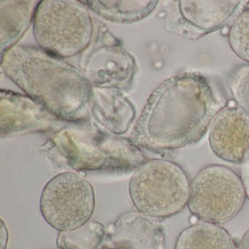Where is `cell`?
Returning a JSON list of instances; mask_svg holds the SVG:
<instances>
[{
  "mask_svg": "<svg viewBox=\"0 0 249 249\" xmlns=\"http://www.w3.org/2000/svg\"><path fill=\"white\" fill-rule=\"evenodd\" d=\"M25 97L5 93L1 100V136L46 129L52 116L44 107Z\"/></svg>",
  "mask_w": 249,
  "mask_h": 249,
  "instance_id": "obj_11",
  "label": "cell"
},
{
  "mask_svg": "<svg viewBox=\"0 0 249 249\" xmlns=\"http://www.w3.org/2000/svg\"><path fill=\"white\" fill-rule=\"evenodd\" d=\"M228 103L222 89L199 72L173 75L150 96L130 141L158 152L195 145Z\"/></svg>",
  "mask_w": 249,
  "mask_h": 249,
  "instance_id": "obj_1",
  "label": "cell"
},
{
  "mask_svg": "<svg viewBox=\"0 0 249 249\" xmlns=\"http://www.w3.org/2000/svg\"><path fill=\"white\" fill-rule=\"evenodd\" d=\"M175 249H235L228 231L221 225L201 222L183 229Z\"/></svg>",
  "mask_w": 249,
  "mask_h": 249,
  "instance_id": "obj_12",
  "label": "cell"
},
{
  "mask_svg": "<svg viewBox=\"0 0 249 249\" xmlns=\"http://www.w3.org/2000/svg\"><path fill=\"white\" fill-rule=\"evenodd\" d=\"M89 6L105 18L113 21H132L143 18L157 6V1L90 2Z\"/></svg>",
  "mask_w": 249,
  "mask_h": 249,
  "instance_id": "obj_14",
  "label": "cell"
},
{
  "mask_svg": "<svg viewBox=\"0 0 249 249\" xmlns=\"http://www.w3.org/2000/svg\"><path fill=\"white\" fill-rule=\"evenodd\" d=\"M8 241V232L5 223L1 219V249H6Z\"/></svg>",
  "mask_w": 249,
  "mask_h": 249,
  "instance_id": "obj_20",
  "label": "cell"
},
{
  "mask_svg": "<svg viewBox=\"0 0 249 249\" xmlns=\"http://www.w3.org/2000/svg\"><path fill=\"white\" fill-rule=\"evenodd\" d=\"M20 3V2H19ZM17 2L14 5V9H11L9 5H6V17H5V24L1 25L2 30L5 31L1 32L2 37L5 35V37L2 39V43L5 40V46L6 49L10 46V43H14V40H17V37H19L20 34H22L24 30L27 28L29 21L30 22L32 11H33V5L29 2H22L21 4Z\"/></svg>",
  "mask_w": 249,
  "mask_h": 249,
  "instance_id": "obj_16",
  "label": "cell"
},
{
  "mask_svg": "<svg viewBox=\"0 0 249 249\" xmlns=\"http://www.w3.org/2000/svg\"><path fill=\"white\" fill-rule=\"evenodd\" d=\"M93 186L84 176L65 172L51 179L40 196L45 221L59 231L75 230L90 221L94 211Z\"/></svg>",
  "mask_w": 249,
  "mask_h": 249,
  "instance_id": "obj_7",
  "label": "cell"
},
{
  "mask_svg": "<svg viewBox=\"0 0 249 249\" xmlns=\"http://www.w3.org/2000/svg\"><path fill=\"white\" fill-rule=\"evenodd\" d=\"M246 198L238 174L227 166L209 164L191 181L187 207L202 222L221 225L238 215Z\"/></svg>",
  "mask_w": 249,
  "mask_h": 249,
  "instance_id": "obj_5",
  "label": "cell"
},
{
  "mask_svg": "<svg viewBox=\"0 0 249 249\" xmlns=\"http://www.w3.org/2000/svg\"><path fill=\"white\" fill-rule=\"evenodd\" d=\"M208 142L212 152L223 161L243 164L249 156V115L238 106H227L213 122Z\"/></svg>",
  "mask_w": 249,
  "mask_h": 249,
  "instance_id": "obj_9",
  "label": "cell"
},
{
  "mask_svg": "<svg viewBox=\"0 0 249 249\" xmlns=\"http://www.w3.org/2000/svg\"><path fill=\"white\" fill-rule=\"evenodd\" d=\"M106 233L102 223L90 220L75 230L59 231L56 245L59 249H100L106 241Z\"/></svg>",
  "mask_w": 249,
  "mask_h": 249,
  "instance_id": "obj_13",
  "label": "cell"
},
{
  "mask_svg": "<svg viewBox=\"0 0 249 249\" xmlns=\"http://www.w3.org/2000/svg\"><path fill=\"white\" fill-rule=\"evenodd\" d=\"M191 182L174 161L147 160L131 177L129 193L138 212L152 218H167L187 207Z\"/></svg>",
  "mask_w": 249,
  "mask_h": 249,
  "instance_id": "obj_4",
  "label": "cell"
},
{
  "mask_svg": "<svg viewBox=\"0 0 249 249\" xmlns=\"http://www.w3.org/2000/svg\"><path fill=\"white\" fill-rule=\"evenodd\" d=\"M35 37L55 56L76 54L89 42L91 25L87 11L76 2L44 1L35 16Z\"/></svg>",
  "mask_w": 249,
  "mask_h": 249,
  "instance_id": "obj_6",
  "label": "cell"
},
{
  "mask_svg": "<svg viewBox=\"0 0 249 249\" xmlns=\"http://www.w3.org/2000/svg\"><path fill=\"white\" fill-rule=\"evenodd\" d=\"M46 50L17 47L5 56L8 76L36 102L68 121L87 117L90 88L76 70Z\"/></svg>",
  "mask_w": 249,
  "mask_h": 249,
  "instance_id": "obj_2",
  "label": "cell"
},
{
  "mask_svg": "<svg viewBox=\"0 0 249 249\" xmlns=\"http://www.w3.org/2000/svg\"><path fill=\"white\" fill-rule=\"evenodd\" d=\"M96 120L107 131L122 135L133 122L135 111L129 103L117 102L116 104H97L93 110Z\"/></svg>",
  "mask_w": 249,
  "mask_h": 249,
  "instance_id": "obj_15",
  "label": "cell"
},
{
  "mask_svg": "<svg viewBox=\"0 0 249 249\" xmlns=\"http://www.w3.org/2000/svg\"><path fill=\"white\" fill-rule=\"evenodd\" d=\"M242 165L241 177L246 189V196L249 199V156Z\"/></svg>",
  "mask_w": 249,
  "mask_h": 249,
  "instance_id": "obj_19",
  "label": "cell"
},
{
  "mask_svg": "<svg viewBox=\"0 0 249 249\" xmlns=\"http://www.w3.org/2000/svg\"><path fill=\"white\" fill-rule=\"evenodd\" d=\"M228 86L236 106L249 116V64L239 67L231 74Z\"/></svg>",
  "mask_w": 249,
  "mask_h": 249,
  "instance_id": "obj_18",
  "label": "cell"
},
{
  "mask_svg": "<svg viewBox=\"0 0 249 249\" xmlns=\"http://www.w3.org/2000/svg\"><path fill=\"white\" fill-rule=\"evenodd\" d=\"M237 249H249V228L240 239Z\"/></svg>",
  "mask_w": 249,
  "mask_h": 249,
  "instance_id": "obj_21",
  "label": "cell"
},
{
  "mask_svg": "<svg viewBox=\"0 0 249 249\" xmlns=\"http://www.w3.org/2000/svg\"><path fill=\"white\" fill-rule=\"evenodd\" d=\"M228 40L234 54L249 64V8H246L230 26Z\"/></svg>",
  "mask_w": 249,
  "mask_h": 249,
  "instance_id": "obj_17",
  "label": "cell"
},
{
  "mask_svg": "<svg viewBox=\"0 0 249 249\" xmlns=\"http://www.w3.org/2000/svg\"><path fill=\"white\" fill-rule=\"evenodd\" d=\"M170 20L171 32L189 40L230 27L249 5V1H176Z\"/></svg>",
  "mask_w": 249,
  "mask_h": 249,
  "instance_id": "obj_8",
  "label": "cell"
},
{
  "mask_svg": "<svg viewBox=\"0 0 249 249\" xmlns=\"http://www.w3.org/2000/svg\"><path fill=\"white\" fill-rule=\"evenodd\" d=\"M53 160L75 171H129L147 161L141 150L125 138L100 131L68 128L46 145Z\"/></svg>",
  "mask_w": 249,
  "mask_h": 249,
  "instance_id": "obj_3",
  "label": "cell"
},
{
  "mask_svg": "<svg viewBox=\"0 0 249 249\" xmlns=\"http://www.w3.org/2000/svg\"><path fill=\"white\" fill-rule=\"evenodd\" d=\"M100 249H121V248L117 247H112V246H107V245H103V247Z\"/></svg>",
  "mask_w": 249,
  "mask_h": 249,
  "instance_id": "obj_22",
  "label": "cell"
},
{
  "mask_svg": "<svg viewBox=\"0 0 249 249\" xmlns=\"http://www.w3.org/2000/svg\"><path fill=\"white\" fill-rule=\"evenodd\" d=\"M105 245L123 249H165L164 227L157 218L138 211L121 215L108 226Z\"/></svg>",
  "mask_w": 249,
  "mask_h": 249,
  "instance_id": "obj_10",
  "label": "cell"
}]
</instances>
